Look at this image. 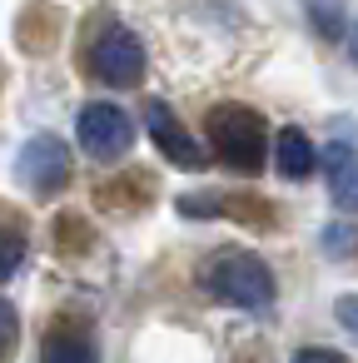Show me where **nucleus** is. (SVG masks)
Listing matches in <instances>:
<instances>
[{"mask_svg":"<svg viewBox=\"0 0 358 363\" xmlns=\"http://www.w3.org/2000/svg\"><path fill=\"white\" fill-rule=\"evenodd\" d=\"M204 130H209V150H214L229 169H239V174H259V169L269 164V155H274L269 125H264V115L249 110V105H214L209 120H204Z\"/></svg>","mask_w":358,"mask_h":363,"instance_id":"nucleus-1","label":"nucleus"},{"mask_svg":"<svg viewBox=\"0 0 358 363\" xmlns=\"http://www.w3.org/2000/svg\"><path fill=\"white\" fill-rule=\"evenodd\" d=\"M204 289H209L219 303L249 308V313H259V308L274 303V274H269V264H264L259 254H249V249H224V254H214V259L204 264Z\"/></svg>","mask_w":358,"mask_h":363,"instance_id":"nucleus-2","label":"nucleus"},{"mask_svg":"<svg viewBox=\"0 0 358 363\" xmlns=\"http://www.w3.org/2000/svg\"><path fill=\"white\" fill-rule=\"evenodd\" d=\"M90 75L100 85H115V90H130L145 80V45L130 26H105L90 45Z\"/></svg>","mask_w":358,"mask_h":363,"instance_id":"nucleus-3","label":"nucleus"},{"mask_svg":"<svg viewBox=\"0 0 358 363\" xmlns=\"http://www.w3.org/2000/svg\"><path fill=\"white\" fill-rule=\"evenodd\" d=\"M16 174H21V184H26V189H35L40 199L60 194V189L70 184V145H65L60 135H50V130L30 135V140L21 145Z\"/></svg>","mask_w":358,"mask_h":363,"instance_id":"nucleus-4","label":"nucleus"},{"mask_svg":"<svg viewBox=\"0 0 358 363\" xmlns=\"http://www.w3.org/2000/svg\"><path fill=\"white\" fill-rule=\"evenodd\" d=\"M75 135H80V150H85V155H95V160H120V155H130V145H135V120H130L115 100H90V105L80 110Z\"/></svg>","mask_w":358,"mask_h":363,"instance_id":"nucleus-5","label":"nucleus"},{"mask_svg":"<svg viewBox=\"0 0 358 363\" xmlns=\"http://www.w3.org/2000/svg\"><path fill=\"white\" fill-rule=\"evenodd\" d=\"M145 130H150V140H155V150L174 164V169H204V145L174 120V110L164 105V100H150V110H145Z\"/></svg>","mask_w":358,"mask_h":363,"instance_id":"nucleus-6","label":"nucleus"},{"mask_svg":"<svg viewBox=\"0 0 358 363\" xmlns=\"http://www.w3.org/2000/svg\"><path fill=\"white\" fill-rule=\"evenodd\" d=\"M318 164L328 169V189H333V204L358 214V140L348 145V135L338 130V140L318 155Z\"/></svg>","mask_w":358,"mask_h":363,"instance_id":"nucleus-7","label":"nucleus"},{"mask_svg":"<svg viewBox=\"0 0 358 363\" xmlns=\"http://www.w3.org/2000/svg\"><path fill=\"white\" fill-rule=\"evenodd\" d=\"M313 164H318L313 140H308L298 125H284V130L274 135V169H279L284 179H308Z\"/></svg>","mask_w":358,"mask_h":363,"instance_id":"nucleus-8","label":"nucleus"},{"mask_svg":"<svg viewBox=\"0 0 358 363\" xmlns=\"http://www.w3.org/2000/svg\"><path fill=\"white\" fill-rule=\"evenodd\" d=\"M40 363H100V348L80 328H55L40 343Z\"/></svg>","mask_w":358,"mask_h":363,"instance_id":"nucleus-9","label":"nucleus"},{"mask_svg":"<svg viewBox=\"0 0 358 363\" xmlns=\"http://www.w3.org/2000/svg\"><path fill=\"white\" fill-rule=\"evenodd\" d=\"M298 6H303L313 35H323V40H343L348 35V6L343 0H298Z\"/></svg>","mask_w":358,"mask_h":363,"instance_id":"nucleus-10","label":"nucleus"},{"mask_svg":"<svg viewBox=\"0 0 358 363\" xmlns=\"http://www.w3.org/2000/svg\"><path fill=\"white\" fill-rule=\"evenodd\" d=\"M26 264V234L21 229H0V284L16 279Z\"/></svg>","mask_w":358,"mask_h":363,"instance_id":"nucleus-11","label":"nucleus"},{"mask_svg":"<svg viewBox=\"0 0 358 363\" xmlns=\"http://www.w3.org/2000/svg\"><path fill=\"white\" fill-rule=\"evenodd\" d=\"M16 343H21V313L11 298H0V363H11Z\"/></svg>","mask_w":358,"mask_h":363,"instance_id":"nucleus-12","label":"nucleus"},{"mask_svg":"<svg viewBox=\"0 0 358 363\" xmlns=\"http://www.w3.org/2000/svg\"><path fill=\"white\" fill-rule=\"evenodd\" d=\"M353 249H358V229H348V224H328V229H323V254L348 259Z\"/></svg>","mask_w":358,"mask_h":363,"instance_id":"nucleus-13","label":"nucleus"},{"mask_svg":"<svg viewBox=\"0 0 358 363\" xmlns=\"http://www.w3.org/2000/svg\"><path fill=\"white\" fill-rule=\"evenodd\" d=\"M179 214H194V219H209V214H219V199H214V189H204V194H184L179 199Z\"/></svg>","mask_w":358,"mask_h":363,"instance_id":"nucleus-14","label":"nucleus"},{"mask_svg":"<svg viewBox=\"0 0 358 363\" xmlns=\"http://www.w3.org/2000/svg\"><path fill=\"white\" fill-rule=\"evenodd\" d=\"M333 313H338V323H343V328L358 338V298H353V294H343V298L333 303Z\"/></svg>","mask_w":358,"mask_h":363,"instance_id":"nucleus-15","label":"nucleus"},{"mask_svg":"<svg viewBox=\"0 0 358 363\" xmlns=\"http://www.w3.org/2000/svg\"><path fill=\"white\" fill-rule=\"evenodd\" d=\"M293 363H348V358H343L338 348H303Z\"/></svg>","mask_w":358,"mask_h":363,"instance_id":"nucleus-16","label":"nucleus"},{"mask_svg":"<svg viewBox=\"0 0 358 363\" xmlns=\"http://www.w3.org/2000/svg\"><path fill=\"white\" fill-rule=\"evenodd\" d=\"M348 55L358 60V26H353V35H348Z\"/></svg>","mask_w":358,"mask_h":363,"instance_id":"nucleus-17","label":"nucleus"}]
</instances>
